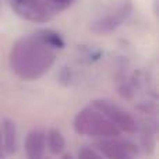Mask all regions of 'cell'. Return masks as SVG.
<instances>
[{
    "mask_svg": "<svg viewBox=\"0 0 159 159\" xmlns=\"http://www.w3.org/2000/svg\"><path fill=\"white\" fill-rule=\"evenodd\" d=\"M8 3L14 14L32 24L49 22L55 16L45 0H8Z\"/></svg>",
    "mask_w": 159,
    "mask_h": 159,
    "instance_id": "3",
    "label": "cell"
},
{
    "mask_svg": "<svg viewBox=\"0 0 159 159\" xmlns=\"http://www.w3.org/2000/svg\"><path fill=\"white\" fill-rule=\"evenodd\" d=\"M56 52L43 45L35 34L20 38L10 52V67L18 78L36 81L55 64Z\"/></svg>",
    "mask_w": 159,
    "mask_h": 159,
    "instance_id": "1",
    "label": "cell"
},
{
    "mask_svg": "<svg viewBox=\"0 0 159 159\" xmlns=\"http://www.w3.org/2000/svg\"><path fill=\"white\" fill-rule=\"evenodd\" d=\"M46 4L49 6V8L52 10L53 14L60 13V11H64L75 2V0H45Z\"/></svg>",
    "mask_w": 159,
    "mask_h": 159,
    "instance_id": "11",
    "label": "cell"
},
{
    "mask_svg": "<svg viewBox=\"0 0 159 159\" xmlns=\"http://www.w3.org/2000/svg\"><path fill=\"white\" fill-rule=\"evenodd\" d=\"M35 35L38 36V39L42 42L43 45H46L48 48H50L52 50H57V49H63L66 42H64L63 36L59 32L53 30H42L35 32Z\"/></svg>",
    "mask_w": 159,
    "mask_h": 159,
    "instance_id": "10",
    "label": "cell"
},
{
    "mask_svg": "<svg viewBox=\"0 0 159 159\" xmlns=\"http://www.w3.org/2000/svg\"><path fill=\"white\" fill-rule=\"evenodd\" d=\"M4 158H6V152H4V148H3L2 134H0V159H4Z\"/></svg>",
    "mask_w": 159,
    "mask_h": 159,
    "instance_id": "13",
    "label": "cell"
},
{
    "mask_svg": "<svg viewBox=\"0 0 159 159\" xmlns=\"http://www.w3.org/2000/svg\"><path fill=\"white\" fill-rule=\"evenodd\" d=\"M98 112H101L110 123H113L119 129V131H126L129 134H134L137 133L138 126L135 119L130 115L129 112H126L124 109H121L120 106L112 103L110 101H105V99H98L93 101V106Z\"/></svg>",
    "mask_w": 159,
    "mask_h": 159,
    "instance_id": "4",
    "label": "cell"
},
{
    "mask_svg": "<svg viewBox=\"0 0 159 159\" xmlns=\"http://www.w3.org/2000/svg\"><path fill=\"white\" fill-rule=\"evenodd\" d=\"M45 141L46 148L52 155H61L66 148V138L63 133L57 129H49L45 133Z\"/></svg>",
    "mask_w": 159,
    "mask_h": 159,
    "instance_id": "9",
    "label": "cell"
},
{
    "mask_svg": "<svg viewBox=\"0 0 159 159\" xmlns=\"http://www.w3.org/2000/svg\"><path fill=\"white\" fill-rule=\"evenodd\" d=\"M131 13H133V4L130 2H124L123 4H120L116 10H113L112 13L106 14V16L95 20L93 22H91L89 30L92 31L93 34H96V35H107V34H112L129 20Z\"/></svg>",
    "mask_w": 159,
    "mask_h": 159,
    "instance_id": "5",
    "label": "cell"
},
{
    "mask_svg": "<svg viewBox=\"0 0 159 159\" xmlns=\"http://www.w3.org/2000/svg\"><path fill=\"white\" fill-rule=\"evenodd\" d=\"M78 159H103V157L98 154L96 151H93L92 148L84 147L78 151Z\"/></svg>",
    "mask_w": 159,
    "mask_h": 159,
    "instance_id": "12",
    "label": "cell"
},
{
    "mask_svg": "<svg viewBox=\"0 0 159 159\" xmlns=\"http://www.w3.org/2000/svg\"><path fill=\"white\" fill-rule=\"evenodd\" d=\"M24 151L27 159H45L46 151V141H45V131L36 129L32 130L25 138Z\"/></svg>",
    "mask_w": 159,
    "mask_h": 159,
    "instance_id": "7",
    "label": "cell"
},
{
    "mask_svg": "<svg viewBox=\"0 0 159 159\" xmlns=\"http://www.w3.org/2000/svg\"><path fill=\"white\" fill-rule=\"evenodd\" d=\"M2 143L6 155H14L18 147V138H17V127L11 119H3L2 121Z\"/></svg>",
    "mask_w": 159,
    "mask_h": 159,
    "instance_id": "8",
    "label": "cell"
},
{
    "mask_svg": "<svg viewBox=\"0 0 159 159\" xmlns=\"http://www.w3.org/2000/svg\"><path fill=\"white\" fill-rule=\"evenodd\" d=\"M74 130L80 135L93 138H117L120 135L119 129L110 123L95 107H85L80 110L74 119Z\"/></svg>",
    "mask_w": 159,
    "mask_h": 159,
    "instance_id": "2",
    "label": "cell"
},
{
    "mask_svg": "<svg viewBox=\"0 0 159 159\" xmlns=\"http://www.w3.org/2000/svg\"><path fill=\"white\" fill-rule=\"evenodd\" d=\"M99 149L107 159H135V151L126 143L116 138L102 140L98 144Z\"/></svg>",
    "mask_w": 159,
    "mask_h": 159,
    "instance_id": "6",
    "label": "cell"
},
{
    "mask_svg": "<svg viewBox=\"0 0 159 159\" xmlns=\"http://www.w3.org/2000/svg\"><path fill=\"white\" fill-rule=\"evenodd\" d=\"M63 159H74V158H73L70 154H64V155H63Z\"/></svg>",
    "mask_w": 159,
    "mask_h": 159,
    "instance_id": "14",
    "label": "cell"
}]
</instances>
